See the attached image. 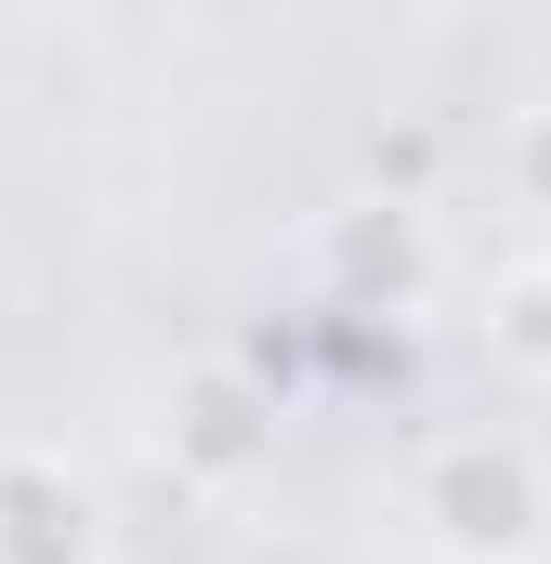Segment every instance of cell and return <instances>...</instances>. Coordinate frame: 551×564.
I'll return each instance as SVG.
<instances>
[{"label":"cell","mask_w":551,"mask_h":564,"mask_svg":"<svg viewBox=\"0 0 551 564\" xmlns=\"http://www.w3.org/2000/svg\"><path fill=\"white\" fill-rule=\"evenodd\" d=\"M408 525L460 564H526L551 539V473L526 433L499 421H446L408 446Z\"/></svg>","instance_id":"6da1fadb"},{"label":"cell","mask_w":551,"mask_h":564,"mask_svg":"<svg viewBox=\"0 0 551 564\" xmlns=\"http://www.w3.org/2000/svg\"><path fill=\"white\" fill-rule=\"evenodd\" d=\"M0 564H106V499L53 446H0Z\"/></svg>","instance_id":"7a4b0ae2"},{"label":"cell","mask_w":551,"mask_h":564,"mask_svg":"<svg viewBox=\"0 0 551 564\" xmlns=\"http://www.w3.org/2000/svg\"><path fill=\"white\" fill-rule=\"evenodd\" d=\"M315 263H328V289L342 302H420L433 289V237H420V210L408 197H355V210H328L315 224Z\"/></svg>","instance_id":"3957f363"},{"label":"cell","mask_w":551,"mask_h":564,"mask_svg":"<svg viewBox=\"0 0 551 564\" xmlns=\"http://www.w3.org/2000/svg\"><path fill=\"white\" fill-rule=\"evenodd\" d=\"M158 433H171V459H184L197 486H237V473H263V446H276V421L250 408V381H237V368H184Z\"/></svg>","instance_id":"277c9868"},{"label":"cell","mask_w":551,"mask_h":564,"mask_svg":"<svg viewBox=\"0 0 551 564\" xmlns=\"http://www.w3.org/2000/svg\"><path fill=\"white\" fill-rule=\"evenodd\" d=\"M486 355H499L512 381H551V263L486 289Z\"/></svg>","instance_id":"5b68a950"},{"label":"cell","mask_w":551,"mask_h":564,"mask_svg":"<svg viewBox=\"0 0 551 564\" xmlns=\"http://www.w3.org/2000/svg\"><path fill=\"white\" fill-rule=\"evenodd\" d=\"M512 197H526V210H551V106H526V119H512Z\"/></svg>","instance_id":"8992f818"}]
</instances>
